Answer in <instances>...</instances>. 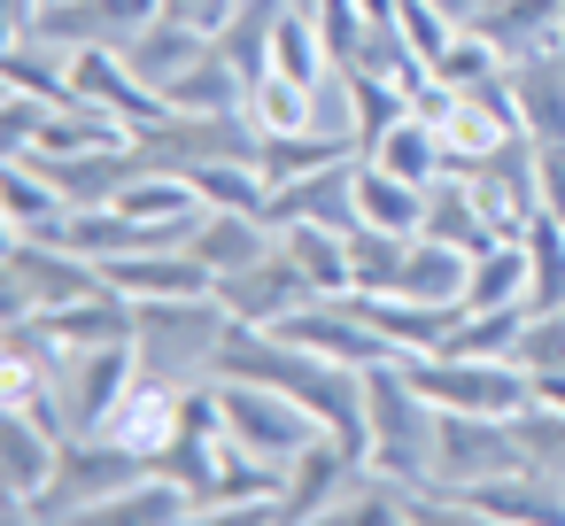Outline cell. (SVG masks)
<instances>
[{
    "label": "cell",
    "instance_id": "1",
    "mask_svg": "<svg viewBox=\"0 0 565 526\" xmlns=\"http://www.w3.org/2000/svg\"><path fill=\"white\" fill-rule=\"evenodd\" d=\"M434 441H441V410L418 395L403 356L364 364V464L418 487V480H434Z\"/></svg>",
    "mask_w": 565,
    "mask_h": 526
},
{
    "label": "cell",
    "instance_id": "2",
    "mask_svg": "<svg viewBox=\"0 0 565 526\" xmlns=\"http://www.w3.org/2000/svg\"><path fill=\"white\" fill-rule=\"evenodd\" d=\"M225 325H233V310H225L217 294H163V302H140V333H132V348H140V372H156V379H179V387H194V379H217Z\"/></svg>",
    "mask_w": 565,
    "mask_h": 526
},
{
    "label": "cell",
    "instance_id": "3",
    "mask_svg": "<svg viewBox=\"0 0 565 526\" xmlns=\"http://www.w3.org/2000/svg\"><path fill=\"white\" fill-rule=\"evenodd\" d=\"M148 472V457L140 449H125V441H109V433H71L63 441V464H55V480L17 511V518H71V526H86V511H102L117 487H132Z\"/></svg>",
    "mask_w": 565,
    "mask_h": 526
},
{
    "label": "cell",
    "instance_id": "4",
    "mask_svg": "<svg viewBox=\"0 0 565 526\" xmlns=\"http://www.w3.org/2000/svg\"><path fill=\"white\" fill-rule=\"evenodd\" d=\"M140 379V348L132 341H102V348H63L40 410L63 426V433H102L125 402V387Z\"/></svg>",
    "mask_w": 565,
    "mask_h": 526
},
{
    "label": "cell",
    "instance_id": "5",
    "mask_svg": "<svg viewBox=\"0 0 565 526\" xmlns=\"http://www.w3.org/2000/svg\"><path fill=\"white\" fill-rule=\"evenodd\" d=\"M132 148H140V171H202V163H256V148H264V132L248 125V109H233V117H202V109H163L156 125H140L132 132Z\"/></svg>",
    "mask_w": 565,
    "mask_h": 526
},
{
    "label": "cell",
    "instance_id": "6",
    "mask_svg": "<svg viewBox=\"0 0 565 526\" xmlns=\"http://www.w3.org/2000/svg\"><path fill=\"white\" fill-rule=\"evenodd\" d=\"M94 287H102V264H86L63 240L9 233V248H0V318H40V310H63Z\"/></svg>",
    "mask_w": 565,
    "mask_h": 526
},
{
    "label": "cell",
    "instance_id": "7",
    "mask_svg": "<svg viewBox=\"0 0 565 526\" xmlns=\"http://www.w3.org/2000/svg\"><path fill=\"white\" fill-rule=\"evenodd\" d=\"M403 372L418 379V395L434 410H480V418H519L534 402L526 372L519 364H495V356H457V348H434V356H403Z\"/></svg>",
    "mask_w": 565,
    "mask_h": 526
},
{
    "label": "cell",
    "instance_id": "8",
    "mask_svg": "<svg viewBox=\"0 0 565 526\" xmlns=\"http://www.w3.org/2000/svg\"><path fill=\"white\" fill-rule=\"evenodd\" d=\"M217 402H225V433L271 464H295L318 433V418L287 387H264V379H217Z\"/></svg>",
    "mask_w": 565,
    "mask_h": 526
},
{
    "label": "cell",
    "instance_id": "9",
    "mask_svg": "<svg viewBox=\"0 0 565 526\" xmlns=\"http://www.w3.org/2000/svg\"><path fill=\"white\" fill-rule=\"evenodd\" d=\"M63 426L40 402H0V518H17L63 464Z\"/></svg>",
    "mask_w": 565,
    "mask_h": 526
},
{
    "label": "cell",
    "instance_id": "10",
    "mask_svg": "<svg viewBox=\"0 0 565 526\" xmlns=\"http://www.w3.org/2000/svg\"><path fill=\"white\" fill-rule=\"evenodd\" d=\"M526 449L511 433V418H480V410H441V441H434V487H480L495 472H519Z\"/></svg>",
    "mask_w": 565,
    "mask_h": 526
},
{
    "label": "cell",
    "instance_id": "11",
    "mask_svg": "<svg viewBox=\"0 0 565 526\" xmlns=\"http://www.w3.org/2000/svg\"><path fill=\"white\" fill-rule=\"evenodd\" d=\"M217 302H225L241 325H279V318H295V310H302V302H318V294H310L302 264L287 256V240H271L248 271L217 279Z\"/></svg>",
    "mask_w": 565,
    "mask_h": 526
},
{
    "label": "cell",
    "instance_id": "12",
    "mask_svg": "<svg viewBox=\"0 0 565 526\" xmlns=\"http://www.w3.org/2000/svg\"><path fill=\"white\" fill-rule=\"evenodd\" d=\"M356 472H364V449L356 441H341V433H310V449L287 464V526H302V518H333V503L356 487Z\"/></svg>",
    "mask_w": 565,
    "mask_h": 526
},
{
    "label": "cell",
    "instance_id": "13",
    "mask_svg": "<svg viewBox=\"0 0 565 526\" xmlns=\"http://www.w3.org/2000/svg\"><path fill=\"white\" fill-rule=\"evenodd\" d=\"M264 225L271 233H287V225H333V233H349L356 225V155L326 163V171H302V179H279L271 202H264Z\"/></svg>",
    "mask_w": 565,
    "mask_h": 526
},
{
    "label": "cell",
    "instance_id": "14",
    "mask_svg": "<svg viewBox=\"0 0 565 526\" xmlns=\"http://www.w3.org/2000/svg\"><path fill=\"white\" fill-rule=\"evenodd\" d=\"M465 32H480L503 63L565 55V0H480V17Z\"/></svg>",
    "mask_w": 565,
    "mask_h": 526
},
{
    "label": "cell",
    "instance_id": "15",
    "mask_svg": "<svg viewBox=\"0 0 565 526\" xmlns=\"http://www.w3.org/2000/svg\"><path fill=\"white\" fill-rule=\"evenodd\" d=\"M156 9H163V0H47L40 32L63 40V47H117L125 55Z\"/></svg>",
    "mask_w": 565,
    "mask_h": 526
},
{
    "label": "cell",
    "instance_id": "16",
    "mask_svg": "<svg viewBox=\"0 0 565 526\" xmlns=\"http://www.w3.org/2000/svg\"><path fill=\"white\" fill-rule=\"evenodd\" d=\"M71 94H78V101H94V109H109V117H125L132 132H140V125H156V117L171 109L156 86H140V78H132V63H125L117 47H78V55H71Z\"/></svg>",
    "mask_w": 565,
    "mask_h": 526
},
{
    "label": "cell",
    "instance_id": "17",
    "mask_svg": "<svg viewBox=\"0 0 565 526\" xmlns=\"http://www.w3.org/2000/svg\"><path fill=\"white\" fill-rule=\"evenodd\" d=\"M364 325L395 348V356H434L449 348V333L465 325V302H411V294H356Z\"/></svg>",
    "mask_w": 565,
    "mask_h": 526
},
{
    "label": "cell",
    "instance_id": "18",
    "mask_svg": "<svg viewBox=\"0 0 565 526\" xmlns=\"http://www.w3.org/2000/svg\"><path fill=\"white\" fill-rule=\"evenodd\" d=\"M102 287H117L132 302H163V294H217V271L186 248H140V256H109Z\"/></svg>",
    "mask_w": 565,
    "mask_h": 526
},
{
    "label": "cell",
    "instance_id": "19",
    "mask_svg": "<svg viewBox=\"0 0 565 526\" xmlns=\"http://www.w3.org/2000/svg\"><path fill=\"white\" fill-rule=\"evenodd\" d=\"M418 233L441 240V248H457V256H480V248L511 240V233L488 217V202L472 194V179H457V171H441V179L426 186V217H418Z\"/></svg>",
    "mask_w": 565,
    "mask_h": 526
},
{
    "label": "cell",
    "instance_id": "20",
    "mask_svg": "<svg viewBox=\"0 0 565 526\" xmlns=\"http://www.w3.org/2000/svg\"><path fill=\"white\" fill-rule=\"evenodd\" d=\"M179 410H186V387H179V379L140 372V379L125 387V402H117V418H109L102 433H109V441H125V449H140V457H156V449H171V441H179Z\"/></svg>",
    "mask_w": 565,
    "mask_h": 526
},
{
    "label": "cell",
    "instance_id": "21",
    "mask_svg": "<svg viewBox=\"0 0 565 526\" xmlns=\"http://www.w3.org/2000/svg\"><path fill=\"white\" fill-rule=\"evenodd\" d=\"M202 55H210V32H194V24H179V17H163V9H156V17L140 24V40L125 47L132 78H140V86H156L163 101H171V86H179Z\"/></svg>",
    "mask_w": 565,
    "mask_h": 526
},
{
    "label": "cell",
    "instance_id": "22",
    "mask_svg": "<svg viewBox=\"0 0 565 526\" xmlns=\"http://www.w3.org/2000/svg\"><path fill=\"white\" fill-rule=\"evenodd\" d=\"M40 171L63 186V202L71 210H102V202H117V186L140 171V148L125 140V148H78V155H40Z\"/></svg>",
    "mask_w": 565,
    "mask_h": 526
},
{
    "label": "cell",
    "instance_id": "23",
    "mask_svg": "<svg viewBox=\"0 0 565 526\" xmlns=\"http://www.w3.org/2000/svg\"><path fill=\"white\" fill-rule=\"evenodd\" d=\"M349 155H364L356 125H349V132H341V125H302V132H264L256 171L279 186V179H302V171H326V163H349Z\"/></svg>",
    "mask_w": 565,
    "mask_h": 526
},
{
    "label": "cell",
    "instance_id": "24",
    "mask_svg": "<svg viewBox=\"0 0 565 526\" xmlns=\"http://www.w3.org/2000/svg\"><path fill=\"white\" fill-rule=\"evenodd\" d=\"M271 240H279V233H271L256 210H202V225L186 233V256H202L217 279H233V271H248Z\"/></svg>",
    "mask_w": 565,
    "mask_h": 526
},
{
    "label": "cell",
    "instance_id": "25",
    "mask_svg": "<svg viewBox=\"0 0 565 526\" xmlns=\"http://www.w3.org/2000/svg\"><path fill=\"white\" fill-rule=\"evenodd\" d=\"M0 217H9V233H24V240H55L63 233V217H71V202H63V186L40 171V155H9V186H0Z\"/></svg>",
    "mask_w": 565,
    "mask_h": 526
},
{
    "label": "cell",
    "instance_id": "26",
    "mask_svg": "<svg viewBox=\"0 0 565 526\" xmlns=\"http://www.w3.org/2000/svg\"><path fill=\"white\" fill-rule=\"evenodd\" d=\"M511 94H519V132L534 148H565V55L511 63Z\"/></svg>",
    "mask_w": 565,
    "mask_h": 526
},
{
    "label": "cell",
    "instance_id": "27",
    "mask_svg": "<svg viewBox=\"0 0 565 526\" xmlns=\"http://www.w3.org/2000/svg\"><path fill=\"white\" fill-rule=\"evenodd\" d=\"M71 55H78V47H63V40H47V32H24V40L0 47V86L40 94V101H78V94H71Z\"/></svg>",
    "mask_w": 565,
    "mask_h": 526
},
{
    "label": "cell",
    "instance_id": "28",
    "mask_svg": "<svg viewBox=\"0 0 565 526\" xmlns=\"http://www.w3.org/2000/svg\"><path fill=\"white\" fill-rule=\"evenodd\" d=\"M179 518H194V495L179 480H163L156 464L132 487H117L102 511H86V526H179Z\"/></svg>",
    "mask_w": 565,
    "mask_h": 526
},
{
    "label": "cell",
    "instance_id": "29",
    "mask_svg": "<svg viewBox=\"0 0 565 526\" xmlns=\"http://www.w3.org/2000/svg\"><path fill=\"white\" fill-rule=\"evenodd\" d=\"M356 217L380 225V233H418V217H426V186H411V179H395L387 163L356 155Z\"/></svg>",
    "mask_w": 565,
    "mask_h": 526
},
{
    "label": "cell",
    "instance_id": "30",
    "mask_svg": "<svg viewBox=\"0 0 565 526\" xmlns=\"http://www.w3.org/2000/svg\"><path fill=\"white\" fill-rule=\"evenodd\" d=\"M279 240H287V256L302 264V279H310V294H356V264H349V233H333V225H287Z\"/></svg>",
    "mask_w": 565,
    "mask_h": 526
},
{
    "label": "cell",
    "instance_id": "31",
    "mask_svg": "<svg viewBox=\"0 0 565 526\" xmlns=\"http://www.w3.org/2000/svg\"><path fill=\"white\" fill-rule=\"evenodd\" d=\"M465 271H472V256H457V248H441V240L418 233L387 294H411V302H465Z\"/></svg>",
    "mask_w": 565,
    "mask_h": 526
},
{
    "label": "cell",
    "instance_id": "32",
    "mask_svg": "<svg viewBox=\"0 0 565 526\" xmlns=\"http://www.w3.org/2000/svg\"><path fill=\"white\" fill-rule=\"evenodd\" d=\"M171 109H202V117H233V109H248V78H241V63L210 40V55L171 86Z\"/></svg>",
    "mask_w": 565,
    "mask_h": 526
},
{
    "label": "cell",
    "instance_id": "33",
    "mask_svg": "<svg viewBox=\"0 0 565 526\" xmlns=\"http://www.w3.org/2000/svg\"><path fill=\"white\" fill-rule=\"evenodd\" d=\"M372 163H387V171L411 179V186H434V179L449 171V148H441V132H434L426 117H403V125L372 148Z\"/></svg>",
    "mask_w": 565,
    "mask_h": 526
},
{
    "label": "cell",
    "instance_id": "34",
    "mask_svg": "<svg viewBox=\"0 0 565 526\" xmlns=\"http://www.w3.org/2000/svg\"><path fill=\"white\" fill-rule=\"evenodd\" d=\"M495 302H526V240H495V248L472 256L465 310H495Z\"/></svg>",
    "mask_w": 565,
    "mask_h": 526
},
{
    "label": "cell",
    "instance_id": "35",
    "mask_svg": "<svg viewBox=\"0 0 565 526\" xmlns=\"http://www.w3.org/2000/svg\"><path fill=\"white\" fill-rule=\"evenodd\" d=\"M411 240L418 233H380V225H349V264H356V294H387L395 287V271H403V256H411Z\"/></svg>",
    "mask_w": 565,
    "mask_h": 526
},
{
    "label": "cell",
    "instance_id": "36",
    "mask_svg": "<svg viewBox=\"0 0 565 526\" xmlns=\"http://www.w3.org/2000/svg\"><path fill=\"white\" fill-rule=\"evenodd\" d=\"M310 101H318L310 86L264 71V78L248 86V125H256V132H302V125H310Z\"/></svg>",
    "mask_w": 565,
    "mask_h": 526
},
{
    "label": "cell",
    "instance_id": "37",
    "mask_svg": "<svg viewBox=\"0 0 565 526\" xmlns=\"http://www.w3.org/2000/svg\"><path fill=\"white\" fill-rule=\"evenodd\" d=\"M194 179V194L210 202V210H256L264 217V202H271V179L256 171V163H202V171H186Z\"/></svg>",
    "mask_w": 565,
    "mask_h": 526
},
{
    "label": "cell",
    "instance_id": "38",
    "mask_svg": "<svg viewBox=\"0 0 565 526\" xmlns=\"http://www.w3.org/2000/svg\"><path fill=\"white\" fill-rule=\"evenodd\" d=\"M511 433H519L526 464H534L542 480H557V487H565V410H557V402H526V410L511 418Z\"/></svg>",
    "mask_w": 565,
    "mask_h": 526
},
{
    "label": "cell",
    "instance_id": "39",
    "mask_svg": "<svg viewBox=\"0 0 565 526\" xmlns=\"http://www.w3.org/2000/svg\"><path fill=\"white\" fill-rule=\"evenodd\" d=\"M511 364H519L526 379L565 372V310H534V318H526V333H519V348H511Z\"/></svg>",
    "mask_w": 565,
    "mask_h": 526
},
{
    "label": "cell",
    "instance_id": "40",
    "mask_svg": "<svg viewBox=\"0 0 565 526\" xmlns=\"http://www.w3.org/2000/svg\"><path fill=\"white\" fill-rule=\"evenodd\" d=\"M542 210L565 217V148H542Z\"/></svg>",
    "mask_w": 565,
    "mask_h": 526
},
{
    "label": "cell",
    "instance_id": "41",
    "mask_svg": "<svg viewBox=\"0 0 565 526\" xmlns=\"http://www.w3.org/2000/svg\"><path fill=\"white\" fill-rule=\"evenodd\" d=\"M40 9H47V0H0V32H9V40L40 32Z\"/></svg>",
    "mask_w": 565,
    "mask_h": 526
},
{
    "label": "cell",
    "instance_id": "42",
    "mask_svg": "<svg viewBox=\"0 0 565 526\" xmlns=\"http://www.w3.org/2000/svg\"><path fill=\"white\" fill-rule=\"evenodd\" d=\"M434 9H441V17H449V24H457V32H465V24H472V17H480V0H434Z\"/></svg>",
    "mask_w": 565,
    "mask_h": 526
}]
</instances>
